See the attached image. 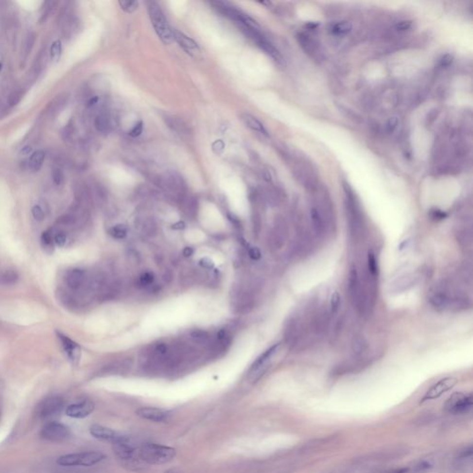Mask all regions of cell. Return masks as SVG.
I'll return each mask as SVG.
<instances>
[{"label":"cell","mask_w":473,"mask_h":473,"mask_svg":"<svg viewBox=\"0 0 473 473\" xmlns=\"http://www.w3.org/2000/svg\"><path fill=\"white\" fill-rule=\"evenodd\" d=\"M0 279H1V282L4 283V284H13L17 281L18 276H17L16 273L10 271V272H6L5 274H3Z\"/></svg>","instance_id":"33"},{"label":"cell","mask_w":473,"mask_h":473,"mask_svg":"<svg viewBox=\"0 0 473 473\" xmlns=\"http://www.w3.org/2000/svg\"><path fill=\"white\" fill-rule=\"evenodd\" d=\"M431 215H432V217H433V218H435V219H437V220H438V219H443V218H445V216H446V213H444V212H442L441 210H437V209H436V210L432 211Z\"/></svg>","instance_id":"45"},{"label":"cell","mask_w":473,"mask_h":473,"mask_svg":"<svg viewBox=\"0 0 473 473\" xmlns=\"http://www.w3.org/2000/svg\"><path fill=\"white\" fill-rule=\"evenodd\" d=\"M120 5H121V9L128 12V13H132L133 11L138 9V5L139 3L137 1H125V0H122V1H120L119 2Z\"/></svg>","instance_id":"31"},{"label":"cell","mask_w":473,"mask_h":473,"mask_svg":"<svg viewBox=\"0 0 473 473\" xmlns=\"http://www.w3.org/2000/svg\"><path fill=\"white\" fill-rule=\"evenodd\" d=\"M279 348H280V343L273 345L267 350L263 353L255 362H253L249 371V375L251 376V378H252V380H258L264 373V371L267 370V368L269 367L270 361L272 360L273 356L278 352Z\"/></svg>","instance_id":"10"},{"label":"cell","mask_w":473,"mask_h":473,"mask_svg":"<svg viewBox=\"0 0 473 473\" xmlns=\"http://www.w3.org/2000/svg\"><path fill=\"white\" fill-rule=\"evenodd\" d=\"M136 414L141 419L155 421V422L166 421L170 416L169 411L161 408H152V407L139 408L136 410Z\"/></svg>","instance_id":"15"},{"label":"cell","mask_w":473,"mask_h":473,"mask_svg":"<svg viewBox=\"0 0 473 473\" xmlns=\"http://www.w3.org/2000/svg\"><path fill=\"white\" fill-rule=\"evenodd\" d=\"M428 301L431 306L442 312H458L471 304V298L466 292L447 281L439 282L430 289Z\"/></svg>","instance_id":"2"},{"label":"cell","mask_w":473,"mask_h":473,"mask_svg":"<svg viewBox=\"0 0 473 473\" xmlns=\"http://www.w3.org/2000/svg\"><path fill=\"white\" fill-rule=\"evenodd\" d=\"M94 409V403L91 400H83L81 402L70 405L66 409V414L74 419H84L89 416Z\"/></svg>","instance_id":"14"},{"label":"cell","mask_w":473,"mask_h":473,"mask_svg":"<svg viewBox=\"0 0 473 473\" xmlns=\"http://www.w3.org/2000/svg\"><path fill=\"white\" fill-rule=\"evenodd\" d=\"M52 178H53L55 185H62L63 182H64V174H63L62 170L59 169V168H55L53 170V173H52Z\"/></svg>","instance_id":"35"},{"label":"cell","mask_w":473,"mask_h":473,"mask_svg":"<svg viewBox=\"0 0 473 473\" xmlns=\"http://www.w3.org/2000/svg\"><path fill=\"white\" fill-rule=\"evenodd\" d=\"M90 434L97 439L108 441L111 443L117 441L121 436L119 433H117L116 431L112 430L110 428L99 425V424H93L90 427Z\"/></svg>","instance_id":"16"},{"label":"cell","mask_w":473,"mask_h":473,"mask_svg":"<svg viewBox=\"0 0 473 473\" xmlns=\"http://www.w3.org/2000/svg\"><path fill=\"white\" fill-rule=\"evenodd\" d=\"M298 42H299L300 46L306 51L307 53H310V54L311 53L312 54L316 53L315 43L311 38L309 37L308 35H303V34H300V35H298Z\"/></svg>","instance_id":"25"},{"label":"cell","mask_w":473,"mask_h":473,"mask_svg":"<svg viewBox=\"0 0 473 473\" xmlns=\"http://www.w3.org/2000/svg\"><path fill=\"white\" fill-rule=\"evenodd\" d=\"M67 242V236L63 231L57 232L54 235V243L58 247H63Z\"/></svg>","instance_id":"36"},{"label":"cell","mask_w":473,"mask_h":473,"mask_svg":"<svg viewBox=\"0 0 473 473\" xmlns=\"http://www.w3.org/2000/svg\"><path fill=\"white\" fill-rule=\"evenodd\" d=\"M42 242L46 249H51L54 243V234L52 230H47L42 234Z\"/></svg>","instance_id":"30"},{"label":"cell","mask_w":473,"mask_h":473,"mask_svg":"<svg viewBox=\"0 0 473 473\" xmlns=\"http://www.w3.org/2000/svg\"><path fill=\"white\" fill-rule=\"evenodd\" d=\"M421 279L417 272H404L393 279L390 283L389 290L392 294H401L416 287Z\"/></svg>","instance_id":"7"},{"label":"cell","mask_w":473,"mask_h":473,"mask_svg":"<svg viewBox=\"0 0 473 473\" xmlns=\"http://www.w3.org/2000/svg\"><path fill=\"white\" fill-rule=\"evenodd\" d=\"M179 473V472H178L177 470H176V469H171V470H168V471H167L166 473Z\"/></svg>","instance_id":"48"},{"label":"cell","mask_w":473,"mask_h":473,"mask_svg":"<svg viewBox=\"0 0 473 473\" xmlns=\"http://www.w3.org/2000/svg\"><path fill=\"white\" fill-rule=\"evenodd\" d=\"M70 436V431L68 427L56 421H50L43 427L41 437L50 442H62Z\"/></svg>","instance_id":"11"},{"label":"cell","mask_w":473,"mask_h":473,"mask_svg":"<svg viewBox=\"0 0 473 473\" xmlns=\"http://www.w3.org/2000/svg\"><path fill=\"white\" fill-rule=\"evenodd\" d=\"M32 213H33V216L35 217V219L37 220V221H42L45 218V213L39 205H35V206L33 207Z\"/></svg>","instance_id":"38"},{"label":"cell","mask_w":473,"mask_h":473,"mask_svg":"<svg viewBox=\"0 0 473 473\" xmlns=\"http://www.w3.org/2000/svg\"><path fill=\"white\" fill-rule=\"evenodd\" d=\"M191 336H192V338H193L197 341H204V340L207 339L208 334L203 330H193L191 333Z\"/></svg>","instance_id":"37"},{"label":"cell","mask_w":473,"mask_h":473,"mask_svg":"<svg viewBox=\"0 0 473 473\" xmlns=\"http://www.w3.org/2000/svg\"><path fill=\"white\" fill-rule=\"evenodd\" d=\"M367 275L374 280H377L379 276L378 261L375 253L372 251H368L367 254Z\"/></svg>","instance_id":"21"},{"label":"cell","mask_w":473,"mask_h":473,"mask_svg":"<svg viewBox=\"0 0 473 473\" xmlns=\"http://www.w3.org/2000/svg\"><path fill=\"white\" fill-rule=\"evenodd\" d=\"M346 191V210L349 219L350 230L354 238H361L364 232V220L362 217V210L354 197L350 189H345Z\"/></svg>","instance_id":"4"},{"label":"cell","mask_w":473,"mask_h":473,"mask_svg":"<svg viewBox=\"0 0 473 473\" xmlns=\"http://www.w3.org/2000/svg\"><path fill=\"white\" fill-rule=\"evenodd\" d=\"M142 132V122H139L134 126V128L130 131V135L131 137H138Z\"/></svg>","instance_id":"41"},{"label":"cell","mask_w":473,"mask_h":473,"mask_svg":"<svg viewBox=\"0 0 473 473\" xmlns=\"http://www.w3.org/2000/svg\"><path fill=\"white\" fill-rule=\"evenodd\" d=\"M61 51H62V46H61V42L59 40H56L52 47H51V49H50V56H51V59L54 61V62H57L61 56Z\"/></svg>","instance_id":"29"},{"label":"cell","mask_w":473,"mask_h":473,"mask_svg":"<svg viewBox=\"0 0 473 473\" xmlns=\"http://www.w3.org/2000/svg\"><path fill=\"white\" fill-rule=\"evenodd\" d=\"M112 445L114 453L124 462H131L139 457V448L127 436H121Z\"/></svg>","instance_id":"8"},{"label":"cell","mask_w":473,"mask_h":473,"mask_svg":"<svg viewBox=\"0 0 473 473\" xmlns=\"http://www.w3.org/2000/svg\"><path fill=\"white\" fill-rule=\"evenodd\" d=\"M109 234L115 239H124L127 235V228L124 225H117L109 229Z\"/></svg>","instance_id":"28"},{"label":"cell","mask_w":473,"mask_h":473,"mask_svg":"<svg viewBox=\"0 0 473 473\" xmlns=\"http://www.w3.org/2000/svg\"><path fill=\"white\" fill-rule=\"evenodd\" d=\"M351 30H352V24L350 22L341 21V22H337V23L334 24L333 28H332V32L334 33V35H343L349 34Z\"/></svg>","instance_id":"26"},{"label":"cell","mask_w":473,"mask_h":473,"mask_svg":"<svg viewBox=\"0 0 473 473\" xmlns=\"http://www.w3.org/2000/svg\"><path fill=\"white\" fill-rule=\"evenodd\" d=\"M176 456V449L167 445L147 443L139 448V457L150 465H162L172 461Z\"/></svg>","instance_id":"3"},{"label":"cell","mask_w":473,"mask_h":473,"mask_svg":"<svg viewBox=\"0 0 473 473\" xmlns=\"http://www.w3.org/2000/svg\"><path fill=\"white\" fill-rule=\"evenodd\" d=\"M185 228V224L183 222H178L172 226L173 229H182Z\"/></svg>","instance_id":"47"},{"label":"cell","mask_w":473,"mask_h":473,"mask_svg":"<svg viewBox=\"0 0 473 473\" xmlns=\"http://www.w3.org/2000/svg\"><path fill=\"white\" fill-rule=\"evenodd\" d=\"M105 458V455L98 451H87L81 453L63 455L59 456L56 463L63 467H90L101 462Z\"/></svg>","instance_id":"6"},{"label":"cell","mask_w":473,"mask_h":473,"mask_svg":"<svg viewBox=\"0 0 473 473\" xmlns=\"http://www.w3.org/2000/svg\"><path fill=\"white\" fill-rule=\"evenodd\" d=\"M173 36H174V40H176V42L180 45V47H182L185 51H187L190 54L193 51H194V50L199 48L198 45L195 43L193 39L188 37L184 34L178 32L176 30H173Z\"/></svg>","instance_id":"20"},{"label":"cell","mask_w":473,"mask_h":473,"mask_svg":"<svg viewBox=\"0 0 473 473\" xmlns=\"http://www.w3.org/2000/svg\"><path fill=\"white\" fill-rule=\"evenodd\" d=\"M86 273L84 270L72 269L68 272L66 276V283L68 287L73 290H78L86 284Z\"/></svg>","instance_id":"17"},{"label":"cell","mask_w":473,"mask_h":473,"mask_svg":"<svg viewBox=\"0 0 473 473\" xmlns=\"http://www.w3.org/2000/svg\"><path fill=\"white\" fill-rule=\"evenodd\" d=\"M183 254L185 255L186 257H190L193 254V249L191 248V247H186L183 251Z\"/></svg>","instance_id":"46"},{"label":"cell","mask_w":473,"mask_h":473,"mask_svg":"<svg viewBox=\"0 0 473 473\" xmlns=\"http://www.w3.org/2000/svg\"><path fill=\"white\" fill-rule=\"evenodd\" d=\"M0 104H1V102H0Z\"/></svg>","instance_id":"51"},{"label":"cell","mask_w":473,"mask_h":473,"mask_svg":"<svg viewBox=\"0 0 473 473\" xmlns=\"http://www.w3.org/2000/svg\"><path fill=\"white\" fill-rule=\"evenodd\" d=\"M95 128L99 131L104 132L108 128V120L105 116H99L95 120Z\"/></svg>","instance_id":"32"},{"label":"cell","mask_w":473,"mask_h":473,"mask_svg":"<svg viewBox=\"0 0 473 473\" xmlns=\"http://www.w3.org/2000/svg\"><path fill=\"white\" fill-rule=\"evenodd\" d=\"M351 350L355 355L361 356L363 353L366 352V350H368V343L364 337L356 336L353 339Z\"/></svg>","instance_id":"24"},{"label":"cell","mask_w":473,"mask_h":473,"mask_svg":"<svg viewBox=\"0 0 473 473\" xmlns=\"http://www.w3.org/2000/svg\"><path fill=\"white\" fill-rule=\"evenodd\" d=\"M412 22L409 20H401L396 24V29L400 32H405L411 28Z\"/></svg>","instance_id":"39"},{"label":"cell","mask_w":473,"mask_h":473,"mask_svg":"<svg viewBox=\"0 0 473 473\" xmlns=\"http://www.w3.org/2000/svg\"><path fill=\"white\" fill-rule=\"evenodd\" d=\"M242 121L249 129L254 130V131H257V132H260L262 134L267 135V131L264 129L263 125L256 118L252 117L251 115L242 114Z\"/></svg>","instance_id":"22"},{"label":"cell","mask_w":473,"mask_h":473,"mask_svg":"<svg viewBox=\"0 0 473 473\" xmlns=\"http://www.w3.org/2000/svg\"><path fill=\"white\" fill-rule=\"evenodd\" d=\"M155 280V276L153 273L151 272H145L143 274L140 275V283L142 285V286H150L153 284Z\"/></svg>","instance_id":"34"},{"label":"cell","mask_w":473,"mask_h":473,"mask_svg":"<svg viewBox=\"0 0 473 473\" xmlns=\"http://www.w3.org/2000/svg\"><path fill=\"white\" fill-rule=\"evenodd\" d=\"M340 306V295L337 291L332 293L329 301V312L331 315H335Z\"/></svg>","instance_id":"27"},{"label":"cell","mask_w":473,"mask_h":473,"mask_svg":"<svg viewBox=\"0 0 473 473\" xmlns=\"http://www.w3.org/2000/svg\"><path fill=\"white\" fill-rule=\"evenodd\" d=\"M64 409V400L58 396H50L37 407V415L42 420H50L59 415Z\"/></svg>","instance_id":"9"},{"label":"cell","mask_w":473,"mask_h":473,"mask_svg":"<svg viewBox=\"0 0 473 473\" xmlns=\"http://www.w3.org/2000/svg\"><path fill=\"white\" fill-rule=\"evenodd\" d=\"M452 62H453V56L449 54H446L445 56H442V58L440 59L439 65L441 67H448Z\"/></svg>","instance_id":"42"},{"label":"cell","mask_w":473,"mask_h":473,"mask_svg":"<svg viewBox=\"0 0 473 473\" xmlns=\"http://www.w3.org/2000/svg\"><path fill=\"white\" fill-rule=\"evenodd\" d=\"M249 256L251 257L252 260H259L261 257H262V253H261L260 250L258 248H255V247H251L249 249Z\"/></svg>","instance_id":"40"},{"label":"cell","mask_w":473,"mask_h":473,"mask_svg":"<svg viewBox=\"0 0 473 473\" xmlns=\"http://www.w3.org/2000/svg\"><path fill=\"white\" fill-rule=\"evenodd\" d=\"M57 337L62 344V347L64 349L66 353L68 354L69 358L73 362H77L80 359L81 356V349L77 344L73 342L71 339H70L68 336H66L61 333L57 332Z\"/></svg>","instance_id":"18"},{"label":"cell","mask_w":473,"mask_h":473,"mask_svg":"<svg viewBox=\"0 0 473 473\" xmlns=\"http://www.w3.org/2000/svg\"><path fill=\"white\" fill-rule=\"evenodd\" d=\"M200 264L205 269H212L213 268V263L209 258H203L200 261Z\"/></svg>","instance_id":"44"},{"label":"cell","mask_w":473,"mask_h":473,"mask_svg":"<svg viewBox=\"0 0 473 473\" xmlns=\"http://www.w3.org/2000/svg\"><path fill=\"white\" fill-rule=\"evenodd\" d=\"M376 280L367 274L362 278L356 265H352L349 273L348 292L354 308L361 314L367 315L374 304Z\"/></svg>","instance_id":"1"},{"label":"cell","mask_w":473,"mask_h":473,"mask_svg":"<svg viewBox=\"0 0 473 473\" xmlns=\"http://www.w3.org/2000/svg\"><path fill=\"white\" fill-rule=\"evenodd\" d=\"M456 383H457V379L454 378V377H445L444 379L437 382L436 385H434L430 389L427 391L424 397L422 398L421 402H424L426 400H431V399H438L443 394H445V392L452 389L456 385Z\"/></svg>","instance_id":"13"},{"label":"cell","mask_w":473,"mask_h":473,"mask_svg":"<svg viewBox=\"0 0 473 473\" xmlns=\"http://www.w3.org/2000/svg\"><path fill=\"white\" fill-rule=\"evenodd\" d=\"M2 70V64L0 63V70Z\"/></svg>","instance_id":"50"},{"label":"cell","mask_w":473,"mask_h":473,"mask_svg":"<svg viewBox=\"0 0 473 473\" xmlns=\"http://www.w3.org/2000/svg\"><path fill=\"white\" fill-rule=\"evenodd\" d=\"M473 399L471 394L455 393L445 403V409L453 414H461L468 412L473 408Z\"/></svg>","instance_id":"12"},{"label":"cell","mask_w":473,"mask_h":473,"mask_svg":"<svg viewBox=\"0 0 473 473\" xmlns=\"http://www.w3.org/2000/svg\"><path fill=\"white\" fill-rule=\"evenodd\" d=\"M398 124H399V121H398L397 118H391L386 124V130L389 133L393 132L397 128Z\"/></svg>","instance_id":"43"},{"label":"cell","mask_w":473,"mask_h":473,"mask_svg":"<svg viewBox=\"0 0 473 473\" xmlns=\"http://www.w3.org/2000/svg\"><path fill=\"white\" fill-rule=\"evenodd\" d=\"M287 236H288V229L286 228V225L279 224L275 229H273L270 242H272L273 246L276 249H280L286 242Z\"/></svg>","instance_id":"19"},{"label":"cell","mask_w":473,"mask_h":473,"mask_svg":"<svg viewBox=\"0 0 473 473\" xmlns=\"http://www.w3.org/2000/svg\"><path fill=\"white\" fill-rule=\"evenodd\" d=\"M307 26L310 29H314L315 28L316 26H318V24L317 23H309Z\"/></svg>","instance_id":"49"},{"label":"cell","mask_w":473,"mask_h":473,"mask_svg":"<svg viewBox=\"0 0 473 473\" xmlns=\"http://www.w3.org/2000/svg\"><path fill=\"white\" fill-rule=\"evenodd\" d=\"M46 158V155L43 151H36L35 152L29 160V168L33 172H36L40 170V168L43 166L44 161Z\"/></svg>","instance_id":"23"},{"label":"cell","mask_w":473,"mask_h":473,"mask_svg":"<svg viewBox=\"0 0 473 473\" xmlns=\"http://www.w3.org/2000/svg\"><path fill=\"white\" fill-rule=\"evenodd\" d=\"M148 12L149 17L158 37L161 39L164 44H170L174 40L173 30L170 28L165 14L160 9L158 4L153 1L148 2Z\"/></svg>","instance_id":"5"}]
</instances>
